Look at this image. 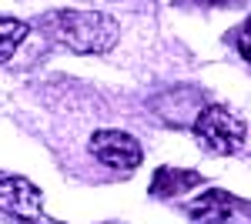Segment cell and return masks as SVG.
<instances>
[{"label": "cell", "instance_id": "cell-5", "mask_svg": "<svg viewBox=\"0 0 251 224\" xmlns=\"http://www.w3.org/2000/svg\"><path fill=\"white\" fill-rule=\"evenodd\" d=\"M241 214V201L221 187H208L201 198L188 204V218L194 224H234Z\"/></svg>", "mask_w": 251, "mask_h": 224}, {"label": "cell", "instance_id": "cell-7", "mask_svg": "<svg viewBox=\"0 0 251 224\" xmlns=\"http://www.w3.org/2000/svg\"><path fill=\"white\" fill-rule=\"evenodd\" d=\"M27 34H30V24L17 17H0V64L14 57V50L27 40Z\"/></svg>", "mask_w": 251, "mask_h": 224}, {"label": "cell", "instance_id": "cell-2", "mask_svg": "<svg viewBox=\"0 0 251 224\" xmlns=\"http://www.w3.org/2000/svg\"><path fill=\"white\" fill-rule=\"evenodd\" d=\"M194 137H198V144L208 150V154L231 157V154H238V150L245 148L248 127L225 104H208L204 111L194 117Z\"/></svg>", "mask_w": 251, "mask_h": 224}, {"label": "cell", "instance_id": "cell-1", "mask_svg": "<svg viewBox=\"0 0 251 224\" xmlns=\"http://www.w3.org/2000/svg\"><path fill=\"white\" fill-rule=\"evenodd\" d=\"M40 27L54 44L67 47L71 54H107L121 37L117 20L100 10H54L44 17Z\"/></svg>", "mask_w": 251, "mask_h": 224}, {"label": "cell", "instance_id": "cell-6", "mask_svg": "<svg viewBox=\"0 0 251 224\" xmlns=\"http://www.w3.org/2000/svg\"><path fill=\"white\" fill-rule=\"evenodd\" d=\"M194 184H201V174L181 168H157L154 181H151V198H177L184 191H191Z\"/></svg>", "mask_w": 251, "mask_h": 224}, {"label": "cell", "instance_id": "cell-8", "mask_svg": "<svg viewBox=\"0 0 251 224\" xmlns=\"http://www.w3.org/2000/svg\"><path fill=\"white\" fill-rule=\"evenodd\" d=\"M238 50H241L245 60H251V17H248V24L241 27V34H238Z\"/></svg>", "mask_w": 251, "mask_h": 224}, {"label": "cell", "instance_id": "cell-4", "mask_svg": "<svg viewBox=\"0 0 251 224\" xmlns=\"http://www.w3.org/2000/svg\"><path fill=\"white\" fill-rule=\"evenodd\" d=\"M40 187L27 177H0V211L17 221H37L40 218Z\"/></svg>", "mask_w": 251, "mask_h": 224}, {"label": "cell", "instance_id": "cell-3", "mask_svg": "<svg viewBox=\"0 0 251 224\" xmlns=\"http://www.w3.org/2000/svg\"><path fill=\"white\" fill-rule=\"evenodd\" d=\"M87 150L94 154L100 164H107V168H114V171H134L144 161L141 141L127 131H117V127L94 131L91 141H87Z\"/></svg>", "mask_w": 251, "mask_h": 224}]
</instances>
